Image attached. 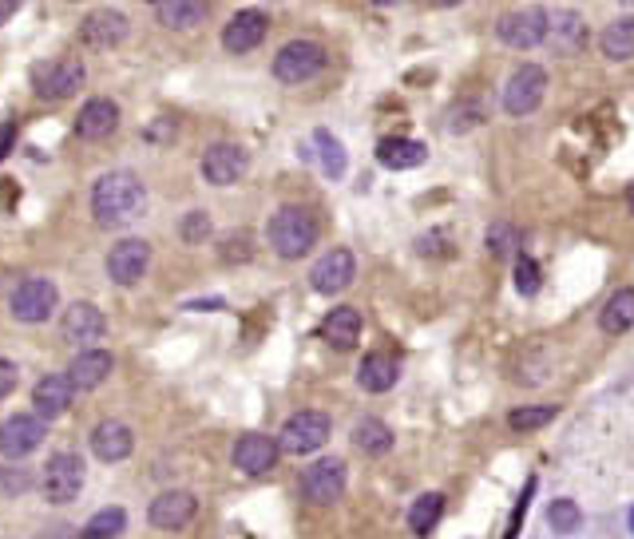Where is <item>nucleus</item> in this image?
Segmentation results:
<instances>
[{
    "mask_svg": "<svg viewBox=\"0 0 634 539\" xmlns=\"http://www.w3.org/2000/svg\"><path fill=\"white\" fill-rule=\"evenodd\" d=\"M16 381H20V369H16L8 357H0V401H4V397L16 389Z\"/></svg>",
    "mask_w": 634,
    "mask_h": 539,
    "instance_id": "ea45409f",
    "label": "nucleus"
},
{
    "mask_svg": "<svg viewBox=\"0 0 634 539\" xmlns=\"http://www.w3.org/2000/svg\"><path fill=\"white\" fill-rule=\"evenodd\" d=\"M80 40H84L88 48H115V44H123V40H127V16L115 12V8L88 12L84 24H80Z\"/></svg>",
    "mask_w": 634,
    "mask_h": 539,
    "instance_id": "aec40b11",
    "label": "nucleus"
},
{
    "mask_svg": "<svg viewBox=\"0 0 634 539\" xmlns=\"http://www.w3.org/2000/svg\"><path fill=\"white\" fill-rule=\"evenodd\" d=\"M353 274H357L353 254H349V250H329V254L317 258V266L310 270V286H314L317 294L333 298V294H341V290L353 282Z\"/></svg>",
    "mask_w": 634,
    "mask_h": 539,
    "instance_id": "dca6fc26",
    "label": "nucleus"
},
{
    "mask_svg": "<svg viewBox=\"0 0 634 539\" xmlns=\"http://www.w3.org/2000/svg\"><path fill=\"white\" fill-rule=\"evenodd\" d=\"M147 266H151V246H147L143 238H123V242H115L111 254H107V278H111L115 286H135V282H143Z\"/></svg>",
    "mask_w": 634,
    "mask_h": 539,
    "instance_id": "9d476101",
    "label": "nucleus"
},
{
    "mask_svg": "<svg viewBox=\"0 0 634 539\" xmlns=\"http://www.w3.org/2000/svg\"><path fill=\"white\" fill-rule=\"evenodd\" d=\"M377 163L389 167V171H409V167H421L424 163V143L417 139H381L377 143Z\"/></svg>",
    "mask_w": 634,
    "mask_h": 539,
    "instance_id": "bb28decb",
    "label": "nucleus"
},
{
    "mask_svg": "<svg viewBox=\"0 0 634 539\" xmlns=\"http://www.w3.org/2000/svg\"><path fill=\"white\" fill-rule=\"evenodd\" d=\"M547 421H555V405H528V409L508 413V429H516V432L543 429Z\"/></svg>",
    "mask_w": 634,
    "mask_h": 539,
    "instance_id": "72a5a7b5",
    "label": "nucleus"
},
{
    "mask_svg": "<svg viewBox=\"0 0 634 539\" xmlns=\"http://www.w3.org/2000/svg\"><path fill=\"white\" fill-rule=\"evenodd\" d=\"M631 532H634V508H631Z\"/></svg>",
    "mask_w": 634,
    "mask_h": 539,
    "instance_id": "de8ad7c7",
    "label": "nucleus"
},
{
    "mask_svg": "<svg viewBox=\"0 0 634 539\" xmlns=\"http://www.w3.org/2000/svg\"><path fill=\"white\" fill-rule=\"evenodd\" d=\"M84 64L76 60V56H60V60H48V64H36L32 68V88H36V96H44V100H68V96H76L80 92V84H84Z\"/></svg>",
    "mask_w": 634,
    "mask_h": 539,
    "instance_id": "20e7f679",
    "label": "nucleus"
},
{
    "mask_svg": "<svg viewBox=\"0 0 634 539\" xmlns=\"http://www.w3.org/2000/svg\"><path fill=\"white\" fill-rule=\"evenodd\" d=\"M321 337H325L333 349H353V345H357V337H361V314H357V310H349V306L329 310V314H325V322H321Z\"/></svg>",
    "mask_w": 634,
    "mask_h": 539,
    "instance_id": "a878e982",
    "label": "nucleus"
},
{
    "mask_svg": "<svg viewBox=\"0 0 634 539\" xmlns=\"http://www.w3.org/2000/svg\"><path fill=\"white\" fill-rule=\"evenodd\" d=\"M56 302H60L56 282H48V278H28V282L16 286V294H12L8 306H12V318H16V322L40 325L56 314Z\"/></svg>",
    "mask_w": 634,
    "mask_h": 539,
    "instance_id": "39448f33",
    "label": "nucleus"
},
{
    "mask_svg": "<svg viewBox=\"0 0 634 539\" xmlns=\"http://www.w3.org/2000/svg\"><path fill=\"white\" fill-rule=\"evenodd\" d=\"M472 123H484V108H480V104H456L452 115H448V127H452V131H464V127H472Z\"/></svg>",
    "mask_w": 634,
    "mask_h": 539,
    "instance_id": "58836bf2",
    "label": "nucleus"
},
{
    "mask_svg": "<svg viewBox=\"0 0 634 539\" xmlns=\"http://www.w3.org/2000/svg\"><path fill=\"white\" fill-rule=\"evenodd\" d=\"M547 12L543 8H516L500 20L496 36L508 44V48H535L539 40H547Z\"/></svg>",
    "mask_w": 634,
    "mask_h": 539,
    "instance_id": "ddd939ff",
    "label": "nucleus"
},
{
    "mask_svg": "<svg viewBox=\"0 0 634 539\" xmlns=\"http://www.w3.org/2000/svg\"><path fill=\"white\" fill-rule=\"evenodd\" d=\"M329 417L325 413H317V409H306V413H294L290 421H286V429H282V452H290V456H310L317 452L325 440H329Z\"/></svg>",
    "mask_w": 634,
    "mask_h": 539,
    "instance_id": "6e6552de",
    "label": "nucleus"
},
{
    "mask_svg": "<svg viewBox=\"0 0 634 539\" xmlns=\"http://www.w3.org/2000/svg\"><path fill=\"white\" fill-rule=\"evenodd\" d=\"M345 492V464L337 456H325L314 460L306 472H302V496L310 504H337Z\"/></svg>",
    "mask_w": 634,
    "mask_h": 539,
    "instance_id": "9b49d317",
    "label": "nucleus"
},
{
    "mask_svg": "<svg viewBox=\"0 0 634 539\" xmlns=\"http://www.w3.org/2000/svg\"><path fill=\"white\" fill-rule=\"evenodd\" d=\"M440 512H444V496L440 492H424L413 500V508H409V528L417 532V536H428L436 524H440Z\"/></svg>",
    "mask_w": 634,
    "mask_h": 539,
    "instance_id": "c756f323",
    "label": "nucleus"
},
{
    "mask_svg": "<svg viewBox=\"0 0 634 539\" xmlns=\"http://www.w3.org/2000/svg\"><path fill=\"white\" fill-rule=\"evenodd\" d=\"M246 167H250V155L238 143H214V147H207V155H203V179L214 183V187L238 183L246 175Z\"/></svg>",
    "mask_w": 634,
    "mask_h": 539,
    "instance_id": "2eb2a0df",
    "label": "nucleus"
},
{
    "mask_svg": "<svg viewBox=\"0 0 634 539\" xmlns=\"http://www.w3.org/2000/svg\"><path fill=\"white\" fill-rule=\"evenodd\" d=\"M60 333L72 345H92V341H100L107 333V318L100 314V306H92V302H72L64 310V318H60Z\"/></svg>",
    "mask_w": 634,
    "mask_h": 539,
    "instance_id": "f3484780",
    "label": "nucleus"
},
{
    "mask_svg": "<svg viewBox=\"0 0 634 539\" xmlns=\"http://www.w3.org/2000/svg\"><path fill=\"white\" fill-rule=\"evenodd\" d=\"M543 92H547V72H543L539 64H520V68L508 76L504 111H508V115H531V111L543 104Z\"/></svg>",
    "mask_w": 634,
    "mask_h": 539,
    "instance_id": "1a4fd4ad",
    "label": "nucleus"
},
{
    "mask_svg": "<svg viewBox=\"0 0 634 539\" xmlns=\"http://www.w3.org/2000/svg\"><path fill=\"white\" fill-rule=\"evenodd\" d=\"M111 369H115V357L107 349H80L68 365V377H72L76 393H92L111 377Z\"/></svg>",
    "mask_w": 634,
    "mask_h": 539,
    "instance_id": "412c9836",
    "label": "nucleus"
},
{
    "mask_svg": "<svg viewBox=\"0 0 634 539\" xmlns=\"http://www.w3.org/2000/svg\"><path fill=\"white\" fill-rule=\"evenodd\" d=\"M377 4H397V0H377Z\"/></svg>",
    "mask_w": 634,
    "mask_h": 539,
    "instance_id": "a18cd8bd",
    "label": "nucleus"
},
{
    "mask_svg": "<svg viewBox=\"0 0 634 539\" xmlns=\"http://www.w3.org/2000/svg\"><path fill=\"white\" fill-rule=\"evenodd\" d=\"M266 32H270L266 12H258V8H242V12H234V16H230V24L222 28V48H226V52H234V56L254 52V48L266 40Z\"/></svg>",
    "mask_w": 634,
    "mask_h": 539,
    "instance_id": "4468645a",
    "label": "nucleus"
},
{
    "mask_svg": "<svg viewBox=\"0 0 634 539\" xmlns=\"http://www.w3.org/2000/svg\"><path fill=\"white\" fill-rule=\"evenodd\" d=\"M397 377H401V365L389 353H369L357 369V381H361L365 393H389L397 385Z\"/></svg>",
    "mask_w": 634,
    "mask_h": 539,
    "instance_id": "393cba45",
    "label": "nucleus"
},
{
    "mask_svg": "<svg viewBox=\"0 0 634 539\" xmlns=\"http://www.w3.org/2000/svg\"><path fill=\"white\" fill-rule=\"evenodd\" d=\"M603 56L607 60H631L634 56V16H619L615 24L603 28Z\"/></svg>",
    "mask_w": 634,
    "mask_h": 539,
    "instance_id": "cd10ccee",
    "label": "nucleus"
},
{
    "mask_svg": "<svg viewBox=\"0 0 634 539\" xmlns=\"http://www.w3.org/2000/svg\"><path fill=\"white\" fill-rule=\"evenodd\" d=\"M627 199H631V211H634V191H631V195H627Z\"/></svg>",
    "mask_w": 634,
    "mask_h": 539,
    "instance_id": "49530a36",
    "label": "nucleus"
},
{
    "mask_svg": "<svg viewBox=\"0 0 634 539\" xmlns=\"http://www.w3.org/2000/svg\"><path fill=\"white\" fill-rule=\"evenodd\" d=\"M353 440H357V448L369 452V456H385V452L393 448V432H389V425H381L377 417H365V421L357 425V432H353Z\"/></svg>",
    "mask_w": 634,
    "mask_h": 539,
    "instance_id": "7c9ffc66",
    "label": "nucleus"
},
{
    "mask_svg": "<svg viewBox=\"0 0 634 539\" xmlns=\"http://www.w3.org/2000/svg\"><path fill=\"white\" fill-rule=\"evenodd\" d=\"M20 8H24V0H0V28H4Z\"/></svg>",
    "mask_w": 634,
    "mask_h": 539,
    "instance_id": "37998d69",
    "label": "nucleus"
},
{
    "mask_svg": "<svg viewBox=\"0 0 634 539\" xmlns=\"http://www.w3.org/2000/svg\"><path fill=\"white\" fill-rule=\"evenodd\" d=\"M119 127V108L111 100H88L80 108V119H76V135L88 139V143H100L111 131Z\"/></svg>",
    "mask_w": 634,
    "mask_h": 539,
    "instance_id": "5701e85b",
    "label": "nucleus"
},
{
    "mask_svg": "<svg viewBox=\"0 0 634 539\" xmlns=\"http://www.w3.org/2000/svg\"><path fill=\"white\" fill-rule=\"evenodd\" d=\"M72 397H76V385H72L68 373H48V377H40L36 389H32V405H36V413H40L44 421L64 417V413L72 409Z\"/></svg>",
    "mask_w": 634,
    "mask_h": 539,
    "instance_id": "a211bd4d",
    "label": "nucleus"
},
{
    "mask_svg": "<svg viewBox=\"0 0 634 539\" xmlns=\"http://www.w3.org/2000/svg\"><path fill=\"white\" fill-rule=\"evenodd\" d=\"M12 143H16V123H0V159L12 151Z\"/></svg>",
    "mask_w": 634,
    "mask_h": 539,
    "instance_id": "79ce46f5",
    "label": "nucleus"
},
{
    "mask_svg": "<svg viewBox=\"0 0 634 539\" xmlns=\"http://www.w3.org/2000/svg\"><path fill=\"white\" fill-rule=\"evenodd\" d=\"M222 258H226V262H234V258H250V242H246V234H230V238H226Z\"/></svg>",
    "mask_w": 634,
    "mask_h": 539,
    "instance_id": "a19ab883",
    "label": "nucleus"
},
{
    "mask_svg": "<svg viewBox=\"0 0 634 539\" xmlns=\"http://www.w3.org/2000/svg\"><path fill=\"white\" fill-rule=\"evenodd\" d=\"M567 44H571V48L583 44V20L571 16V12H563V16H559V28H555V48L567 52Z\"/></svg>",
    "mask_w": 634,
    "mask_h": 539,
    "instance_id": "c9c22d12",
    "label": "nucleus"
},
{
    "mask_svg": "<svg viewBox=\"0 0 634 539\" xmlns=\"http://www.w3.org/2000/svg\"><path fill=\"white\" fill-rule=\"evenodd\" d=\"M314 143H317V151H321L325 175H329V179H341V175H345V147H341V143H337L329 131H317Z\"/></svg>",
    "mask_w": 634,
    "mask_h": 539,
    "instance_id": "473e14b6",
    "label": "nucleus"
},
{
    "mask_svg": "<svg viewBox=\"0 0 634 539\" xmlns=\"http://www.w3.org/2000/svg\"><path fill=\"white\" fill-rule=\"evenodd\" d=\"M155 16H159V24L187 32L211 16V0H155Z\"/></svg>",
    "mask_w": 634,
    "mask_h": 539,
    "instance_id": "b1692460",
    "label": "nucleus"
},
{
    "mask_svg": "<svg viewBox=\"0 0 634 539\" xmlns=\"http://www.w3.org/2000/svg\"><path fill=\"white\" fill-rule=\"evenodd\" d=\"M84 488V460L76 452H56L48 464H44V476H40V492L48 504H72Z\"/></svg>",
    "mask_w": 634,
    "mask_h": 539,
    "instance_id": "7ed1b4c3",
    "label": "nucleus"
},
{
    "mask_svg": "<svg viewBox=\"0 0 634 539\" xmlns=\"http://www.w3.org/2000/svg\"><path fill=\"white\" fill-rule=\"evenodd\" d=\"M266 238L274 246L278 258H306L317 242V218L306 207H282L278 215L270 218L266 226Z\"/></svg>",
    "mask_w": 634,
    "mask_h": 539,
    "instance_id": "f03ea898",
    "label": "nucleus"
},
{
    "mask_svg": "<svg viewBox=\"0 0 634 539\" xmlns=\"http://www.w3.org/2000/svg\"><path fill=\"white\" fill-rule=\"evenodd\" d=\"M627 4H634V0H627Z\"/></svg>",
    "mask_w": 634,
    "mask_h": 539,
    "instance_id": "09e8293b",
    "label": "nucleus"
},
{
    "mask_svg": "<svg viewBox=\"0 0 634 539\" xmlns=\"http://www.w3.org/2000/svg\"><path fill=\"white\" fill-rule=\"evenodd\" d=\"M195 512H199L195 492H187V488H171V492H159V496L151 500L147 520H151L159 532H183V528L195 520Z\"/></svg>",
    "mask_w": 634,
    "mask_h": 539,
    "instance_id": "f8f14e48",
    "label": "nucleus"
},
{
    "mask_svg": "<svg viewBox=\"0 0 634 539\" xmlns=\"http://www.w3.org/2000/svg\"><path fill=\"white\" fill-rule=\"evenodd\" d=\"M131 448H135V436H131V429H127L123 421H100V425L92 429V452H96L104 464L127 460Z\"/></svg>",
    "mask_w": 634,
    "mask_h": 539,
    "instance_id": "4be33fe9",
    "label": "nucleus"
},
{
    "mask_svg": "<svg viewBox=\"0 0 634 539\" xmlns=\"http://www.w3.org/2000/svg\"><path fill=\"white\" fill-rule=\"evenodd\" d=\"M179 234H183V242H187V246L207 242V234H211V218H207V211H191V215L183 218Z\"/></svg>",
    "mask_w": 634,
    "mask_h": 539,
    "instance_id": "e433bc0d",
    "label": "nucleus"
},
{
    "mask_svg": "<svg viewBox=\"0 0 634 539\" xmlns=\"http://www.w3.org/2000/svg\"><path fill=\"white\" fill-rule=\"evenodd\" d=\"M436 4H444V8H452V4H464V0H436Z\"/></svg>",
    "mask_w": 634,
    "mask_h": 539,
    "instance_id": "c03bdc74",
    "label": "nucleus"
},
{
    "mask_svg": "<svg viewBox=\"0 0 634 539\" xmlns=\"http://www.w3.org/2000/svg\"><path fill=\"white\" fill-rule=\"evenodd\" d=\"M321 68H325V48L314 40H290L274 56V80H282V84H306Z\"/></svg>",
    "mask_w": 634,
    "mask_h": 539,
    "instance_id": "423d86ee",
    "label": "nucleus"
},
{
    "mask_svg": "<svg viewBox=\"0 0 634 539\" xmlns=\"http://www.w3.org/2000/svg\"><path fill=\"white\" fill-rule=\"evenodd\" d=\"M143 203H147V191H143L135 171H107L92 187V215L107 230L135 222L139 211H143Z\"/></svg>",
    "mask_w": 634,
    "mask_h": 539,
    "instance_id": "f257e3e1",
    "label": "nucleus"
},
{
    "mask_svg": "<svg viewBox=\"0 0 634 539\" xmlns=\"http://www.w3.org/2000/svg\"><path fill=\"white\" fill-rule=\"evenodd\" d=\"M123 528H127V512H123V508H104V512H96V516L88 520L84 539H111V536H119Z\"/></svg>",
    "mask_w": 634,
    "mask_h": 539,
    "instance_id": "2f4dec72",
    "label": "nucleus"
},
{
    "mask_svg": "<svg viewBox=\"0 0 634 539\" xmlns=\"http://www.w3.org/2000/svg\"><path fill=\"white\" fill-rule=\"evenodd\" d=\"M516 290H520L524 298L539 294V266L531 262L528 254H520V258H516Z\"/></svg>",
    "mask_w": 634,
    "mask_h": 539,
    "instance_id": "4c0bfd02",
    "label": "nucleus"
},
{
    "mask_svg": "<svg viewBox=\"0 0 634 539\" xmlns=\"http://www.w3.org/2000/svg\"><path fill=\"white\" fill-rule=\"evenodd\" d=\"M547 524H551L559 536H567V532H579L583 512H579V504H571V500H555V504L547 508Z\"/></svg>",
    "mask_w": 634,
    "mask_h": 539,
    "instance_id": "f704fd0d",
    "label": "nucleus"
},
{
    "mask_svg": "<svg viewBox=\"0 0 634 539\" xmlns=\"http://www.w3.org/2000/svg\"><path fill=\"white\" fill-rule=\"evenodd\" d=\"M278 452H282L278 440H270L262 432H250V436H242L234 444V468L246 472V476H262V472H270L278 464Z\"/></svg>",
    "mask_w": 634,
    "mask_h": 539,
    "instance_id": "6ab92c4d",
    "label": "nucleus"
},
{
    "mask_svg": "<svg viewBox=\"0 0 634 539\" xmlns=\"http://www.w3.org/2000/svg\"><path fill=\"white\" fill-rule=\"evenodd\" d=\"M48 436V421L40 413H16L0 425V456L8 460H24L28 452H36Z\"/></svg>",
    "mask_w": 634,
    "mask_h": 539,
    "instance_id": "0eeeda50",
    "label": "nucleus"
},
{
    "mask_svg": "<svg viewBox=\"0 0 634 539\" xmlns=\"http://www.w3.org/2000/svg\"><path fill=\"white\" fill-rule=\"evenodd\" d=\"M599 325H603V333H627L634 325V290H619V294L603 306Z\"/></svg>",
    "mask_w": 634,
    "mask_h": 539,
    "instance_id": "c85d7f7f",
    "label": "nucleus"
}]
</instances>
